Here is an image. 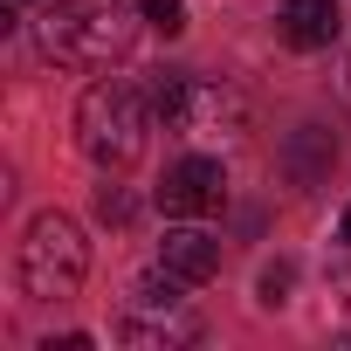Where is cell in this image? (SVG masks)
Returning <instances> with one entry per match:
<instances>
[{"label": "cell", "mask_w": 351, "mask_h": 351, "mask_svg": "<svg viewBox=\"0 0 351 351\" xmlns=\"http://www.w3.org/2000/svg\"><path fill=\"white\" fill-rule=\"evenodd\" d=\"M138 0H49L35 14V49L62 69H110L138 42Z\"/></svg>", "instance_id": "1"}, {"label": "cell", "mask_w": 351, "mask_h": 351, "mask_svg": "<svg viewBox=\"0 0 351 351\" xmlns=\"http://www.w3.org/2000/svg\"><path fill=\"white\" fill-rule=\"evenodd\" d=\"M152 117H158V110H152V90H138V83H124V76H104V83H90L83 104H76V145L90 152V165L124 172V165L145 152Z\"/></svg>", "instance_id": "2"}, {"label": "cell", "mask_w": 351, "mask_h": 351, "mask_svg": "<svg viewBox=\"0 0 351 351\" xmlns=\"http://www.w3.org/2000/svg\"><path fill=\"white\" fill-rule=\"evenodd\" d=\"M152 110H158V131L193 138V145H234L248 131L241 90H228L214 76H186V69H165L152 83Z\"/></svg>", "instance_id": "3"}, {"label": "cell", "mask_w": 351, "mask_h": 351, "mask_svg": "<svg viewBox=\"0 0 351 351\" xmlns=\"http://www.w3.org/2000/svg\"><path fill=\"white\" fill-rule=\"evenodd\" d=\"M186 289H193V282H180L172 269L138 276L124 317L110 324V337L131 344V351H172V344H193V337H200V317L186 310Z\"/></svg>", "instance_id": "4"}, {"label": "cell", "mask_w": 351, "mask_h": 351, "mask_svg": "<svg viewBox=\"0 0 351 351\" xmlns=\"http://www.w3.org/2000/svg\"><path fill=\"white\" fill-rule=\"evenodd\" d=\"M90 276V241L69 214H35L21 234V289L35 303H69Z\"/></svg>", "instance_id": "5"}, {"label": "cell", "mask_w": 351, "mask_h": 351, "mask_svg": "<svg viewBox=\"0 0 351 351\" xmlns=\"http://www.w3.org/2000/svg\"><path fill=\"white\" fill-rule=\"evenodd\" d=\"M158 207L172 221H207L228 207V165L214 152H186V158H172L165 165V180H158Z\"/></svg>", "instance_id": "6"}, {"label": "cell", "mask_w": 351, "mask_h": 351, "mask_svg": "<svg viewBox=\"0 0 351 351\" xmlns=\"http://www.w3.org/2000/svg\"><path fill=\"white\" fill-rule=\"evenodd\" d=\"M221 234H207L200 221H180V228H165V241H158V269H172L180 282H207V276H221Z\"/></svg>", "instance_id": "7"}, {"label": "cell", "mask_w": 351, "mask_h": 351, "mask_svg": "<svg viewBox=\"0 0 351 351\" xmlns=\"http://www.w3.org/2000/svg\"><path fill=\"white\" fill-rule=\"evenodd\" d=\"M330 165H337V138L324 131V124H296L289 131V145H282V172H289V186H324L330 180Z\"/></svg>", "instance_id": "8"}, {"label": "cell", "mask_w": 351, "mask_h": 351, "mask_svg": "<svg viewBox=\"0 0 351 351\" xmlns=\"http://www.w3.org/2000/svg\"><path fill=\"white\" fill-rule=\"evenodd\" d=\"M282 42L289 49H330L344 35V14H337V0H282Z\"/></svg>", "instance_id": "9"}, {"label": "cell", "mask_w": 351, "mask_h": 351, "mask_svg": "<svg viewBox=\"0 0 351 351\" xmlns=\"http://www.w3.org/2000/svg\"><path fill=\"white\" fill-rule=\"evenodd\" d=\"M289 289H296V269H289V262H269V269H262V282H255V303H262V310H282V303H289Z\"/></svg>", "instance_id": "10"}, {"label": "cell", "mask_w": 351, "mask_h": 351, "mask_svg": "<svg viewBox=\"0 0 351 351\" xmlns=\"http://www.w3.org/2000/svg\"><path fill=\"white\" fill-rule=\"evenodd\" d=\"M138 14H145L158 35H180V28H186V0H138Z\"/></svg>", "instance_id": "11"}, {"label": "cell", "mask_w": 351, "mask_h": 351, "mask_svg": "<svg viewBox=\"0 0 351 351\" xmlns=\"http://www.w3.org/2000/svg\"><path fill=\"white\" fill-rule=\"evenodd\" d=\"M97 214H104L110 228H124L138 207H131V193H124V186H97Z\"/></svg>", "instance_id": "12"}, {"label": "cell", "mask_w": 351, "mask_h": 351, "mask_svg": "<svg viewBox=\"0 0 351 351\" xmlns=\"http://www.w3.org/2000/svg\"><path fill=\"white\" fill-rule=\"evenodd\" d=\"M337 97L351 104V49H344V62H337Z\"/></svg>", "instance_id": "13"}, {"label": "cell", "mask_w": 351, "mask_h": 351, "mask_svg": "<svg viewBox=\"0 0 351 351\" xmlns=\"http://www.w3.org/2000/svg\"><path fill=\"white\" fill-rule=\"evenodd\" d=\"M337 241H344V248H351V207H344V221H337Z\"/></svg>", "instance_id": "14"}]
</instances>
